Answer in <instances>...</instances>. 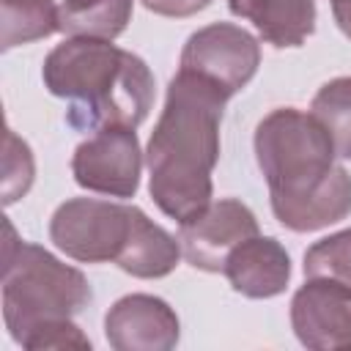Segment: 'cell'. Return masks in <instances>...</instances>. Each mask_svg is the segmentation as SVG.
<instances>
[{
  "instance_id": "cell-1",
  "label": "cell",
  "mask_w": 351,
  "mask_h": 351,
  "mask_svg": "<svg viewBox=\"0 0 351 351\" xmlns=\"http://www.w3.org/2000/svg\"><path fill=\"white\" fill-rule=\"evenodd\" d=\"M252 145L282 228L313 233L351 214V176L335 162V143L313 112L271 110L255 126Z\"/></svg>"
},
{
  "instance_id": "cell-2",
  "label": "cell",
  "mask_w": 351,
  "mask_h": 351,
  "mask_svg": "<svg viewBox=\"0 0 351 351\" xmlns=\"http://www.w3.org/2000/svg\"><path fill=\"white\" fill-rule=\"evenodd\" d=\"M228 99L219 85L184 69L167 85L145 165L154 203L178 225L195 219L214 197L211 173L219 162V123Z\"/></svg>"
},
{
  "instance_id": "cell-3",
  "label": "cell",
  "mask_w": 351,
  "mask_h": 351,
  "mask_svg": "<svg viewBox=\"0 0 351 351\" xmlns=\"http://www.w3.org/2000/svg\"><path fill=\"white\" fill-rule=\"evenodd\" d=\"M41 80L52 96L69 101L66 123L77 132L137 129L154 107L148 63L104 38L69 36L44 58Z\"/></svg>"
},
{
  "instance_id": "cell-4",
  "label": "cell",
  "mask_w": 351,
  "mask_h": 351,
  "mask_svg": "<svg viewBox=\"0 0 351 351\" xmlns=\"http://www.w3.org/2000/svg\"><path fill=\"white\" fill-rule=\"evenodd\" d=\"M90 299V282L80 269L63 263L38 244L16 239L14 225L5 222L3 321L16 343L47 321L74 318Z\"/></svg>"
},
{
  "instance_id": "cell-5",
  "label": "cell",
  "mask_w": 351,
  "mask_h": 351,
  "mask_svg": "<svg viewBox=\"0 0 351 351\" xmlns=\"http://www.w3.org/2000/svg\"><path fill=\"white\" fill-rule=\"evenodd\" d=\"M137 214V206L99 197H71L55 208L49 219V239L71 261L118 263L132 241Z\"/></svg>"
},
{
  "instance_id": "cell-6",
  "label": "cell",
  "mask_w": 351,
  "mask_h": 351,
  "mask_svg": "<svg viewBox=\"0 0 351 351\" xmlns=\"http://www.w3.org/2000/svg\"><path fill=\"white\" fill-rule=\"evenodd\" d=\"M258 66H261L258 38L233 22H211L195 30L186 38L178 60V69L211 80L228 96H236L255 77Z\"/></svg>"
},
{
  "instance_id": "cell-7",
  "label": "cell",
  "mask_w": 351,
  "mask_h": 351,
  "mask_svg": "<svg viewBox=\"0 0 351 351\" xmlns=\"http://www.w3.org/2000/svg\"><path fill=\"white\" fill-rule=\"evenodd\" d=\"M143 151L137 132L129 126H107L82 140L71 156L74 181L96 195L134 197L140 186Z\"/></svg>"
},
{
  "instance_id": "cell-8",
  "label": "cell",
  "mask_w": 351,
  "mask_h": 351,
  "mask_svg": "<svg viewBox=\"0 0 351 351\" xmlns=\"http://www.w3.org/2000/svg\"><path fill=\"white\" fill-rule=\"evenodd\" d=\"M250 236H258V219L252 208L236 197L211 200L195 219L178 225L186 263L211 274L222 271L228 255Z\"/></svg>"
},
{
  "instance_id": "cell-9",
  "label": "cell",
  "mask_w": 351,
  "mask_h": 351,
  "mask_svg": "<svg viewBox=\"0 0 351 351\" xmlns=\"http://www.w3.org/2000/svg\"><path fill=\"white\" fill-rule=\"evenodd\" d=\"M291 326L304 348H351V285L329 277H307L291 299Z\"/></svg>"
},
{
  "instance_id": "cell-10",
  "label": "cell",
  "mask_w": 351,
  "mask_h": 351,
  "mask_svg": "<svg viewBox=\"0 0 351 351\" xmlns=\"http://www.w3.org/2000/svg\"><path fill=\"white\" fill-rule=\"evenodd\" d=\"M104 337L115 351H170L181 337V324L165 299L126 293L107 310Z\"/></svg>"
},
{
  "instance_id": "cell-11",
  "label": "cell",
  "mask_w": 351,
  "mask_h": 351,
  "mask_svg": "<svg viewBox=\"0 0 351 351\" xmlns=\"http://www.w3.org/2000/svg\"><path fill=\"white\" fill-rule=\"evenodd\" d=\"M222 274L247 299L280 296L291 282V255L274 236H250L225 261Z\"/></svg>"
},
{
  "instance_id": "cell-12",
  "label": "cell",
  "mask_w": 351,
  "mask_h": 351,
  "mask_svg": "<svg viewBox=\"0 0 351 351\" xmlns=\"http://www.w3.org/2000/svg\"><path fill=\"white\" fill-rule=\"evenodd\" d=\"M228 8L239 19H250L261 38L277 49L302 47L318 19L315 0H228Z\"/></svg>"
},
{
  "instance_id": "cell-13",
  "label": "cell",
  "mask_w": 351,
  "mask_h": 351,
  "mask_svg": "<svg viewBox=\"0 0 351 351\" xmlns=\"http://www.w3.org/2000/svg\"><path fill=\"white\" fill-rule=\"evenodd\" d=\"M181 255H184L181 252V241L173 233H167L162 225L148 219V214L140 208L132 241H129L123 258L115 266L121 271L132 274V277L156 280V277H167L178 266Z\"/></svg>"
},
{
  "instance_id": "cell-14",
  "label": "cell",
  "mask_w": 351,
  "mask_h": 351,
  "mask_svg": "<svg viewBox=\"0 0 351 351\" xmlns=\"http://www.w3.org/2000/svg\"><path fill=\"white\" fill-rule=\"evenodd\" d=\"M134 0H63L58 5V30L85 38H118L132 22Z\"/></svg>"
},
{
  "instance_id": "cell-15",
  "label": "cell",
  "mask_w": 351,
  "mask_h": 351,
  "mask_svg": "<svg viewBox=\"0 0 351 351\" xmlns=\"http://www.w3.org/2000/svg\"><path fill=\"white\" fill-rule=\"evenodd\" d=\"M58 30L55 0H0V49L41 41Z\"/></svg>"
},
{
  "instance_id": "cell-16",
  "label": "cell",
  "mask_w": 351,
  "mask_h": 351,
  "mask_svg": "<svg viewBox=\"0 0 351 351\" xmlns=\"http://www.w3.org/2000/svg\"><path fill=\"white\" fill-rule=\"evenodd\" d=\"M310 112L329 132L340 159H351V77H335L318 88Z\"/></svg>"
},
{
  "instance_id": "cell-17",
  "label": "cell",
  "mask_w": 351,
  "mask_h": 351,
  "mask_svg": "<svg viewBox=\"0 0 351 351\" xmlns=\"http://www.w3.org/2000/svg\"><path fill=\"white\" fill-rule=\"evenodd\" d=\"M302 266L307 277H329L351 285V228L313 241L304 252Z\"/></svg>"
},
{
  "instance_id": "cell-18",
  "label": "cell",
  "mask_w": 351,
  "mask_h": 351,
  "mask_svg": "<svg viewBox=\"0 0 351 351\" xmlns=\"http://www.w3.org/2000/svg\"><path fill=\"white\" fill-rule=\"evenodd\" d=\"M36 176L33 154L25 140L14 134V129L5 132V156H3V206H11L22 195H27Z\"/></svg>"
},
{
  "instance_id": "cell-19",
  "label": "cell",
  "mask_w": 351,
  "mask_h": 351,
  "mask_svg": "<svg viewBox=\"0 0 351 351\" xmlns=\"http://www.w3.org/2000/svg\"><path fill=\"white\" fill-rule=\"evenodd\" d=\"M22 348L38 351V348H90V337L71 321V318H58L36 326L22 343Z\"/></svg>"
},
{
  "instance_id": "cell-20",
  "label": "cell",
  "mask_w": 351,
  "mask_h": 351,
  "mask_svg": "<svg viewBox=\"0 0 351 351\" xmlns=\"http://www.w3.org/2000/svg\"><path fill=\"white\" fill-rule=\"evenodd\" d=\"M140 3L159 16H176V19L195 16L211 5V0H140Z\"/></svg>"
},
{
  "instance_id": "cell-21",
  "label": "cell",
  "mask_w": 351,
  "mask_h": 351,
  "mask_svg": "<svg viewBox=\"0 0 351 351\" xmlns=\"http://www.w3.org/2000/svg\"><path fill=\"white\" fill-rule=\"evenodd\" d=\"M329 3H332V16L337 27L343 30V36L351 38V0H329Z\"/></svg>"
}]
</instances>
